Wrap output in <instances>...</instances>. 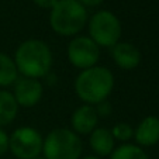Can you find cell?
<instances>
[{
  "label": "cell",
  "mask_w": 159,
  "mask_h": 159,
  "mask_svg": "<svg viewBox=\"0 0 159 159\" xmlns=\"http://www.w3.org/2000/svg\"><path fill=\"white\" fill-rule=\"evenodd\" d=\"M13 59L18 73L33 79H39L48 75L54 61L51 48L41 39H27L21 42L16 49Z\"/></svg>",
  "instance_id": "1"
},
{
  "label": "cell",
  "mask_w": 159,
  "mask_h": 159,
  "mask_svg": "<svg viewBox=\"0 0 159 159\" xmlns=\"http://www.w3.org/2000/svg\"><path fill=\"white\" fill-rule=\"evenodd\" d=\"M114 89V75L108 68L93 66L80 70L75 80V92L78 97L90 106L106 102Z\"/></svg>",
  "instance_id": "2"
},
{
  "label": "cell",
  "mask_w": 159,
  "mask_h": 159,
  "mask_svg": "<svg viewBox=\"0 0 159 159\" xmlns=\"http://www.w3.org/2000/svg\"><path fill=\"white\" fill-rule=\"evenodd\" d=\"M87 23V10L79 0H58L51 9L49 24L61 37H75Z\"/></svg>",
  "instance_id": "3"
},
{
  "label": "cell",
  "mask_w": 159,
  "mask_h": 159,
  "mask_svg": "<svg viewBox=\"0 0 159 159\" xmlns=\"http://www.w3.org/2000/svg\"><path fill=\"white\" fill-rule=\"evenodd\" d=\"M82 151L80 137L68 128L52 129L42 145L45 159H79Z\"/></svg>",
  "instance_id": "4"
},
{
  "label": "cell",
  "mask_w": 159,
  "mask_h": 159,
  "mask_svg": "<svg viewBox=\"0 0 159 159\" xmlns=\"http://www.w3.org/2000/svg\"><path fill=\"white\" fill-rule=\"evenodd\" d=\"M121 33L123 27L118 17L108 10L94 13L89 20V37L99 48H113L117 42H120Z\"/></svg>",
  "instance_id": "5"
},
{
  "label": "cell",
  "mask_w": 159,
  "mask_h": 159,
  "mask_svg": "<svg viewBox=\"0 0 159 159\" xmlns=\"http://www.w3.org/2000/svg\"><path fill=\"white\" fill-rule=\"evenodd\" d=\"M44 138L33 127H20L10 135V148L17 159H34L42 152Z\"/></svg>",
  "instance_id": "6"
},
{
  "label": "cell",
  "mask_w": 159,
  "mask_h": 159,
  "mask_svg": "<svg viewBox=\"0 0 159 159\" xmlns=\"http://www.w3.org/2000/svg\"><path fill=\"white\" fill-rule=\"evenodd\" d=\"M68 59L80 70L96 66L100 57V48L90 37H75L68 45Z\"/></svg>",
  "instance_id": "7"
},
{
  "label": "cell",
  "mask_w": 159,
  "mask_h": 159,
  "mask_svg": "<svg viewBox=\"0 0 159 159\" xmlns=\"http://www.w3.org/2000/svg\"><path fill=\"white\" fill-rule=\"evenodd\" d=\"M42 84L38 79L21 76L14 82L13 96L17 102L18 107H34L42 99Z\"/></svg>",
  "instance_id": "8"
},
{
  "label": "cell",
  "mask_w": 159,
  "mask_h": 159,
  "mask_svg": "<svg viewBox=\"0 0 159 159\" xmlns=\"http://www.w3.org/2000/svg\"><path fill=\"white\" fill-rule=\"evenodd\" d=\"M97 110L90 104H82L73 111L70 117V124H72L73 132L78 135H87L93 129L97 128Z\"/></svg>",
  "instance_id": "9"
},
{
  "label": "cell",
  "mask_w": 159,
  "mask_h": 159,
  "mask_svg": "<svg viewBox=\"0 0 159 159\" xmlns=\"http://www.w3.org/2000/svg\"><path fill=\"white\" fill-rule=\"evenodd\" d=\"M111 58L118 68L124 70H132L141 62V52L131 42H117L111 48Z\"/></svg>",
  "instance_id": "10"
},
{
  "label": "cell",
  "mask_w": 159,
  "mask_h": 159,
  "mask_svg": "<svg viewBox=\"0 0 159 159\" xmlns=\"http://www.w3.org/2000/svg\"><path fill=\"white\" fill-rule=\"evenodd\" d=\"M134 138L138 147H153L159 142V118L155 116L145 117L134 129Z\"/></svg>",
  "instance_id": "11"
},
{
  "label": "cell",
  "mask_w": 159,
  "mask_h": 159,
  "mask_svg": "<svg viewBox=\"0 0 159 159\" xmlns=\"http://www.w3.org/2000/svg\"><path fill=\"white\" fill-rule=\"evenodd\" d=\"M114 137L110 129L96 128L90 132L89 144L97 156H110L114 151Z\"/></svg>",
  "instance_id": "12"
},
{
  "label": "cell",
  "mask_w": 159,
  "mask_h": 159,
  "mask_svg": "<svg viewBox=\"0 0 159 159\" xmlns=\"http://www.w3.org/2000/svg\"><path fill=\"white\" fill-rule=\"evenodd\" d=\"M18 113V104L9 90H0V128L11 124Z\"/></svg>",
  "instance_id": "13"
},
{
  "label": "cell",
  "mask_w": 159,
  "mask_h": 159,
  "mask_svg": "<svg viewBox=\"0 0 159 159\" xmlns=\"http://www.w3.org/2000/svg\"><path fill=\"white\" fill-rule=\"evenodd\" d=\"M18 79V70L14 59L4 52H0V87L14 84Z\"/></svg>",
  "instance_id": "14"
},
{
  "label": "cell",
  "mask_w": 159,
  "mask_h": 159,
  "mask_svg": "<svg viewBox=\"0 0 159 159\" xmlns=\"http://www.w3.org/2000/svg\"><path fill=\"white\" fill-rule=\"evenodd\" d=\"M110 159H149L141 147H137L134 144H123L120 147L114 148L111 152Z\"/></svg>",
  "instance_id": "15"
},
{
  "label": "cell",
  "mask_w": 159,
  "mask_h": 159,
  "mask_svg": "<svg viewBox=\"0 0 159 159\" xmlns=\"http://www.w3.org/2000/svg\"><path fill=\"white\" fill-rule=\"evenodd\" d=\"M110 131L113 134V137H114V139H118V141L123 142L128 141V139H131L134 137V128L128 123H117Z\"/></svg>",
  "instance_id": "16"
},
{
  "label": "cell",
  "mask_w": 159,
  "mask_h": 159,
  "mask_svg": "<svg viewBox=\"0 0 159 159\" xmlns=\"http://www.w3.org/2000/svg\"><path fill=\"white\" fill-rule=\"evenodd\" d=\"M10 148V137L3 128H0V156L9 151Z\"/></svg>",
  "instance_id": "17"
},
{
  "label": "cell",
  "mask_w": 159,
  "mask_h": 159,
  "mask_svg": "<svg viewBox=\"0 0 159 159\" xmlns=\"http://www.w3.org/2000/svg\"><path fill=\"white\" fill-rule=\"evenodd\" d=\"M33 2L38 7H41V9H49V10H51L52 7L57 4L58 0H33Z\"/></svg>",
  "instance_id": "18"
},
{
  "label": "cell",
  "mask_w": 159,
  "mask_h": 159,
  "mask_svg": "<svg viewBox=\"0 0 159 159\" xmlns=\"http://www.w3.org/2000/svg\"><path fill=\"white\" fill-rule=\"evenodd\" d=\"M84 7H96L99 4H102L104 0H79Z\"/></svg>",
  "instance_id": "19"
},
{
  "label": "cell",
  "mask_w": 159,
  "mask_h": 159,
  "mask_svg": "<svg viewBox=\"0 0 159 159\" xmlns=\"http://www.w3.org/2000/svg\"><path fill=\"white\" fill-rule=\"evenodd\" d=\"M79 159H100L99 156H92V155H89V156H84V158H79Z\"/></svg>",
  "instance_id": "20"
},
{
  "label": "cell",
  "mask_w": 159,
  "mask_h": 159,
  "mask_svg": "<svg viewBox=\"0 0 159 159\" xmlns=\"http://www.w3.org/2000/svg\"><path fill=\"white\" fill-rule=\"evenodd\" d=\"M34 159H45L44 156H37V158H34Z\"/></svg>",
  "instance_id": "21"
}]
</instances>
